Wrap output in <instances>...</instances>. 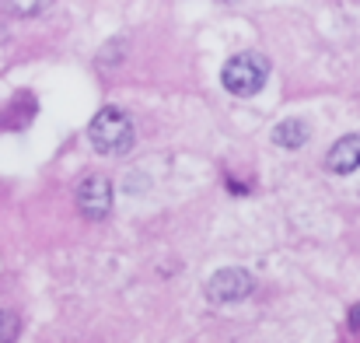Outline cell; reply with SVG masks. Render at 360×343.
I'll use <instances>...</instances> for the list:
<instances>
[{"mask_svg": "<svg viewBox=\"0 0 360 343\" xmlns=\"http://www.w3.org/2000/svg\"><path fill=\"white\" fill-rule=\"evenodd\" d=\"M88 140H91V147H95L98 154L120 158V154H126V151L133 147V140H136L133 119L122 113V109H116V106H105L102 113L91 119V126H88Z\"/></svg>", "mask_w": 360, "mask_h": 343, "instance_id": "1", "label": "cell"}, {"mask_svg": "<svg viewBox=\"0 0 360 343\" xmlns=\"http://www.w3.org/2000/svg\"><path fill=\"white\" fill-rule=\"evenodd\" d=\"M4 4H7L11 14H18V18H32V14H42L53 0H4Z\"/></svg>", "mask_w": 360, "mask_h": 343, "instance_id": "7", "label": "cell"}, {"mask_svg": "<svg viewBox=\"0 0 360 343\" xmlns=\"http://www.w3.org/2000/svg\"><path fill=\"white\" fill-rule=\"evenodd\" d=\"M77 211L84 221H105L112 214V182L105 175H88L77 186Z\"/></svg>", "mask_w": 360, "mask_h": 343, "instance_id": "4", "label": "cell"}, {"mask_svg": "<svg viewBox=\"0 0 360 343\" xmlns=\"http://www.w3.org/2000/svg\"><path fill=\"white\" fill-rule=\"evenodd\" d=\"M350 330H360V305H354V312H350Z\"/></svg>", "mask_w": 360, "mask_h": 343, "instance_id": "9", "label": "cell"}, {"mask_svg": "<svg viewBox=\"0 0 360 343\" xmlns=\"http://www.w3.org/2000/svg\"><path fill=\"white\" fill-rule=\"evenodd\" d=\"M326 168L336 172V175H350V172H357L360 168V133H347V137H340V140L329 147V154H326Z\"/></svg>", "mask_w": 360, "mask_h": 343, "instance_id": "5", "label": "cell"}, {"mask_svg": "<svg viewBox=\"0 0 360 343\" xmlns=\"http://www.w3.org/2000/svg\"><path fill=\"white\" fill-rule=\"evenodd\" d=\"M255 291V277L241 266H224V270H214L203 284V294L210 305H238L248 294Z\"/></svg>", "mask_w": 360, "mask_h": 343, "instance_id": "3", "label": "cell"}, {"mask_svg": "<svg viewBox=\"0 0 360 343\" xmlns=\"http://www.w3.org/2000/svg\"><path fill=\"white\" fill-rule=\"evenodd\" d=\"M266 81H269V60H266L262 53H238V56H231V60L224 63V70H221V85H224L231 95H238V99L259 95V92L266 88Z\"/></svg>", "mask_w": 360, "mask_h": 343, "instance_id": "2", "label": "cell"}, {"mask_svg": "<svg viewBox=\"0 0 360 343\" xmlns=\"http://www.w3.org/2000/svg\"><path fill=\"white\" fill-rule=\"evenodd\" d=\"M308 137H311V130H308L304 119H283V123L273 126V144H276V147H287V151L304 147Z\"/></svg>", "mask_w": 360, "mask_h": 343, "instance_id": "6", "label": "cell"}, {"mask_svg": "<svg viewBox=\"0 0 360 343\" xmlns=\"http://www.w3.org/2000/svg\"><path fill=\"white\" fill-rule=\"evenodd\" d=\"M21 333V319L7 308H0V343H14Z\"/></svg>", "mask_w": 360, "mask_h": 343, "instance_id": "8", "label": "cell"}]
</instances>
